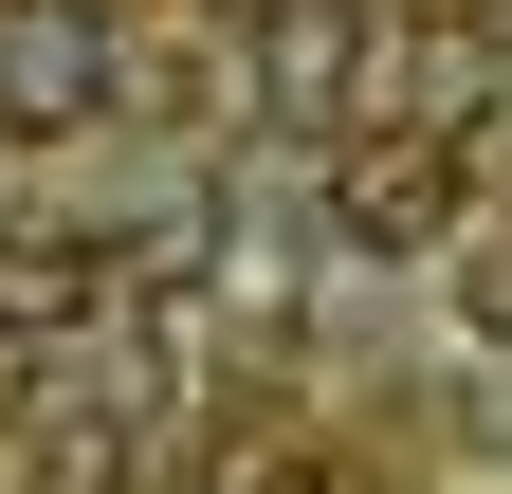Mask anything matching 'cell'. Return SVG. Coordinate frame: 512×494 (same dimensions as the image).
Listing matches in <instances>:
<instances>
[{
	"instance_id": "2",
	"label": "cell",
	"mask_w": 512,
	"mask_h": 494,
	"mask_svg": "<svg viewBox=\"0 0 512 494\" xmlns=\"http://www.w3.org/2000/svg\"><path fill=\"white\" fill-rule=\"evenodd\" d=\"M110 293H128V257L92 220H0V348H92Z\"/></svg>"
},
{
	"instance_id": "3",
	"label": "cell",
	"mask_w": 512,
	"mask_h": 494,
	"mask_svg": "<svg viewBox=\"0 0 512 494\" xmlns=\"http://www.w3.org/2000/svg\"><path fill=\"white\" fill-rule=\"evenodd\" d=\"M110 110V19L92 0H0V129H92Z\"/></svg>"
},
{
	"instance_id": "5",
	"label": "cell",
	"mask_w": 512,
	"mask_h": 494,
	"mask_svg": "<svg viewBox=\"0 0 512 494\" xmlns=\"http://www.w3.org/2000/svg\"><path fill=\"white\" fill-rule=\"evenodd\" d=\"M458 330H476V348H512V238H476V257H458Z\"/></svg>"
},
{
	"instance_id": "4",
	"label": "cell",
	"mask_w": 512,
	"mask_h": 494,
	"mask_svg": "<svg viewBox=\"0 0 512 494\" xmlns=\"http://www.w3.org/2000/svg\"><path fill=\"white\" fill-rule=\"evenodd\" d=\"M238 92L275 110V129H348L366 110V0H275L256 55H238Z\"/></svg>"
},
{
	"instance_id": "1",
	"label": "cell",
	"mask_w": 512,
	"mask_h": 494,
	"mask_svg": "<svg viewBox=\"0 0 512 494\" xmlns=\"http://www.w3.org/2000/svg\"><path fill=\"white\" fill-rule=\"evenodd\" d=\"M330 238L348 257H439V238H458V129H439V110L348 129L330 147Z\"/></svg>"
}]
</instances>
